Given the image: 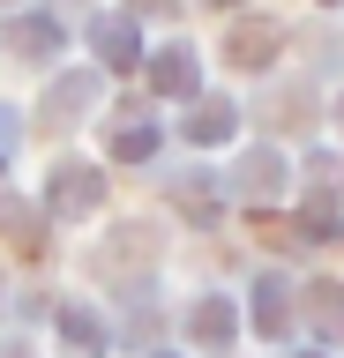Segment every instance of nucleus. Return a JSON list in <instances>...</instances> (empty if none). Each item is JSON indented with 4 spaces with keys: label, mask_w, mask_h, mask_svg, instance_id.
Here are the masks:
<instances>
[{
    "label": "nucleus",
    "mask_w": 344,
    "mask_h": 358,
    "mask_svg": "<svg viewBox=\"0 0 344 358\" xmlns=\"http://www.w3.org/2000/svg\"><path fill=\"white\" fill-rule=\"evenodd\" d=\"M158 90L187 97V90H195V52H165V67H158Z\"/></svg>",
    "instance_id": "1"
},
{
    "label": "nucleus",
    "mask_w": 344,
    "mask_h": 358,
    "mask_svg": "<svg viewBox=\"0 0 344 358\" xmlns=\"http://www.w3.org/2000/svg\"><path fill=\"white\" fill-rule=\"evenodd\" d=\"M53 209H90V172H60V187H53Z\"/></svg>",
    "instance_id": "2"
},
{
    "label": "nucleus",
    "mask_w": 344,
    "mask_h": 358,
    "mask_svg": "<svg viewBox=\"0 0 344 358\" xmlns=\"http://www.w3.org/2000/svg\"><path fill=\"white\" fill-rule=\"evenodd\" d=\"M195 336H202V343H225V336H232V313L225 306H202V313H195Z\"/></svg>",
    "instance_id": "3"
}]
</instances>
